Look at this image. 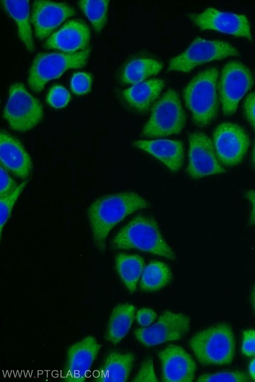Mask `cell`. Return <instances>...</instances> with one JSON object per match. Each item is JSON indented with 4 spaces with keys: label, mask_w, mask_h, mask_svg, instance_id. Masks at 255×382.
I'll return each mask as SVG.
<instances>
[{
    "label": "cell",
    "mask_w": 255,
    "mask_h": 382,
    "mask_svg": "<svg viewBox=\"0 0 255 382\" xmlns=\"http://www.w3.org/2000/svg\"><path fill=\"white\" fill-rule=\"evenodd\" d=\"M190 323L187 315L166 311L156 323L149 327L136 329L134 335L142 344L150 347L182 338L189 331Z\"/></svg>",
    "instance_id": "cell-11"
},
{
    "label": "cell",
    "mask_w": 255,
    "mask_h": 382,
    "mask_svg": "<svg viewBox=\"0 0 255 382\" xmlns=\"http://www.w3.org/2000/svg\"><path fill=\"white\" fill-rule=\"evenodd\" d=\"M134 145L161 161L172 172L178 171L182 167L184 149L181 141L168 139L140 140L135 141Z\"/></svg>",
    "instance_id": "cell-19"
},
{
    "label": "cell",
    "mask_w": 255,
    "mask_h": 382,
    "mask_svg": "<svg viewBox=\"0 0 255 382\" xmlns=\"http://www.w3.org/2000/svg\"><path fill=\"white\" fill-rule=\"evenodd\" d=\"M245 196L252 203V209L249 219L251 225H255V191L250 190L246 192Z\"/></svg>",
    "instance_id": "cell-37"
},
{
    "label": "cell",
    "mask_w": 255,
    "mask_h": 382,
    "mask_svg": "<svg viewBox=\"0 0 255 382\" xmlns=\"http://www.w3.org/2000/svg\"><path fill=\"white\" fill-rule=\"evenodd\" d=\"M189 17L202 30H214L252 39L250 24L244 15L209 7L201 13L190 14Z\"/></svg>",
    "instance_id": "cell-14"
},
{
    "label": "cell",
    "mask_w": 255,
    "mask_h": 382,
    "mask_svg": "<svg viewBox=\"0 0 255 382\" xmlns=\"http://www.w3.org/2000/svg\"><path fill=\"white\" fill-rule=\"evenodd\" d=\"M112 244L115 249L134 248L171 260L176 258L163 238L155 220L140 214L133 218L117 234Z\"/></svg>",
    "instance_id": "cell-2"
},
{
    "label": "cell",
    "mask_w": 255,
    "mask_h": 382,
    "mask_svg": "<svg viewBox=\"0 0 255 382\" xmlns=\"http://www.w3.org/2000/svg\"><path fill=\"white\" fill-rule=\"evenodd\" d=\"M162 365V380L165 382L193 381L196 365L181 347L170 345L158 353Z\"/></svg>",
    "instance_id": "cell-16"
},
{
    "label": "cell",
    "mask_w": 255,
    "mask_h": 382,
    "mask_svg": "<svg viewBox=\"0 0 255 382\" xmlns=\"http://www.w3.org/2000/svg\"><path fill=\"white\" fill-rule=\"evenodd\" d=\"M134 360L131 353L112 352L97 370L95 381L98 382H124L127 381Z\"/></svg>",
    "instance_id": "cell-20"
},
{
    "label": "cell",
    "mask_w": 255,
    "mask_h": 382,
    "mask_svg": "<svg viewBox=\"0 0 255 382\" xmlns=\"http://www.w3.org/2000/svg\"><path fill=\"white\" fill-rule=\"evenodd\" d=\"M109 0H81L78 5L91 22L94 29L100 32L106 20Z\"/></svg>",
    "instance_id": "cell-27"
},
{
    "label": "cell",
    "mask_w": 255,
    "mask_h": 382,
    "mask_svg": "<svg viewBox=\"0 0 255 382\" xmlns=\"http://www.w3.org/2000/svg\"><path fill=\"white\" fill-rule=\"evenodd\" d=\"M75 14L73 8L65 3L34 1L31 21L36 36L40 40L46 38L63 21Z\"/></svg>",
    "instance_id": "cell-15"
},
{
    "label": "cell",
    "mask_w": 255,
    "mask_h": 382,
    "mask_svg": "<svg viewBox=\"0 0 255 382\" xmlns=\"http://www.w3.org/2000/svg\"><path fill=\"white\" fill-rule=\"evenodd\" d=\"M162 68L161 63L152 59H136L128 63L124 68L121 80L128 84L139 83L149 76L157 74Z\"/></svg>",
    "instance_id": "cell-25"
},
{
    "label": "cell",
    "mask_w": 255,
    "mask_h": 382,
    "mask_svg": "<svg viewBox=\"0 0 255 382\" xmlns=\"http://www.w3.org/2000/svg\"><path fill=\"white\" fill-rule=\"evenodd\" d=\"M1 165L16 176L25 179L32 169L30 158L22 144L4 131L0 134Z\"/></svg>",
    "instance_id": "cell-18"
},
{
    "label": "cell",
    "mask_w": 255,
    "mask_h": 382,
    "mask_svg": "<svg viewBox=\"0 0 255 382\" xmlns=\"http://www.w3.org/2000/svg\"><path fill=\"white\" fill-rule=\"evenodd\" d=\"M150 203L132 192L104 196L93 202L88 210L94 243L104 253L107 237L112 229L128 215L150 207Z\"/></svg>",
    "instance_id": "cell-1"
},
{
    "label": "cell",
    "mask_w": 255,
    "mask_h": 382,
    "mask_svg": "<svg viewBox=\"0 0 255 382\" xmlns=\"http://www.w3.org/2000/svg\"><path fill=\"white\" fill-rule=\"evenodd\" d=\"M249 371L252 378L255 381V359H253L250 363Z\"/></svg>",
    "instance_id": "cell-38"
},
{
    "label": "cell",
    "mask_w": 255,
    "mask_h": 382,
    "mask_svg": "<svg viewBox=\"0 0 255 382\" xmlns=\"http://www.w3.org/2000/svg\"><path fill=\"white\" fill-rule=\"evenodd\" d=\"M253 161L254 165L255 166V142L253 147Z\"/></svg>",
    "instance_id": "cell-40"
},
{
    "label": "cell",
    "mask_w": 255,
    "mask_h": 382,
    "mask_svg": "<svg viewBox=\"0 0 255 382\" xmlns=\"http://www.w3.org/2000/svg\"><path fill=\"white\" fill-rule=\"evenodd\" d=\"M189 143L186 172L192 178L199 179L226 172L217 160L211 140L206 134L201 132L191 134Z\"/></svg>",
    "instance_id": "cell-13"
},
{
    "label": "cell",
    "mask_w": 255,
    "mask_h": 382,
    "mask_svg": "<svg viewBox=\"0 0 255 382\" xmlns=\"http://www.w3.org/2000/svg\"><path fill=\"white\" fill-rule=\"evenodd\" d=\"M18 186L15 182L9 176L7 171L2 166L0 167V197H4L13 192Z\"/></svg>",
    "instance_id": "cell-33"
},
{
    "label": "cell",
    "mask_w": 255,
    "mask_h": 382,
    "mask_svg": "<svg viewBox=\"0 0 255 382\" xmlns=\"http://www.w3.org/2000/svg\"><path fill=\"white\" fill-rule=\"evenodd\" d=\"M47 101L52 107L61 108L65 106L71 99L69 92L63 86L55 85L49 91Z\"/></svg>",
    "instance_id": "cell-29"
},
{
    "label": "cell",
    "mask_w": 255,
    "mask_h": 382,
    "mask_svg": "<svg viewBox=\"0 0 255 382\" xmlns=\"http://www.w3.org/2000/svg\"><path fill=\"white\" fill-rule=\"evenodd\" d=\"M251 299H252V302L253 305V308L255 312V285L254 286V288L252 290Z\"/></svg>",
    "instance_id": "cell-39"
},
{
    "label": "cell",
    "mask_w": 255,
    "mask_h": 382,
    "mask_svg": "<svg viewBox=\"0 0 255 382\" xmlns=\"http://www.w3.org/2000/svg\"><path fill=\"white\" fill-rule=\"evenodd\" d=\"M172 279V273L165 263L153 261L144 268L140 283L144 291L157 290L166 285Z\"/></svg>",
    "instance_id": "cell-26"
},
{
    "label": "cell",
    "mask_w": 255,
    "mask_h": 382,
    "mask_svg": "<svg viewBox=\"0 0 255 382\" xmlns=\"http://www.w3.org/2000/svg\"><path fill=\"white\" fill-rule=\"evenodd\" d=\"M135 307L130 304L117 305L113 310L108 322L105 339L116 344L128 333L134 317Z\"/></svg>",
    "instance_id": "cell-22"
},
{
    "label": "cell",
    "mask_w": 255,
    "mask_h": 382,
    "mask_svg": "<svg viewBox=\"0 0 255 382\" xmlns=\"http://www.w3.org/2000/svg\"><path fill=\"white\" fill-rule=\"evenodd\" d=\"M92 77L87 73L78 72L74 74L71 81V89L73 93L78 95H85L91 90Z\"/></svg>",
    "instance_id": "cell-31"
},
{
    "label": "cell",
    "mask_w": 255,
    "mask_h": 382,
    "mask_svg": "<svg viewBox=\"0 0 255 382\" xmlns=\"http://www.w3.org/2000/svg\"><path fill=\"white\" fill-rule=\"evenodd\" d=\"M218 71L215 68L205 70L195 76L183 92L186 106L192 113L194 122L199 126L208 125L217 115L219 102L217 92Z\"/></svg>",
    "instance_id": "cell-3"
},
{
    "label": "cell",
    "mask_w": 255,
    "mask_h": 382,
    "mask_svg": "<svg viewBox=\"0 0 255 382\" xmlns=\"http://www.w3.org/2000/svg\"><path fill=\"white\" fill-rule=\"evenodd\" d=\"M253 85L251 73L242 63L231 61L225 65L219 83L220 98L225 115L235 112L239 101Z\"/></svg>",
    "instance_id": "cell-9"
},
{
    "label": "cell",
    "mask_w": 255,
    "mask_h": 382,
    "mask_svg": "<svg viewBox=\"0 0 255 382\" xmlns=\"http://www.w3.org/2000/svg\"><path fill=\"white\" fill-rule=\"evenodd\" d=\"M242 351L247 356H255V330H247L244 332Z\"/></svg>",
    "instance_id": "cell-34"
},
{
    "label": "cell",
    "mask_w": 255,
    "mask_h": 382,
    "mask_svg": "<svg viewBox=\"0 0 255 382\" xmlns=\"http://www.w3.org/2000/svg\"><path fill=\"white\" fill-rule=\"evenodd\" d=\"M118 274L131 292L135 291L137 282L144 269V260L138 255L119 254L116 257Z\"/></svg>",
    "instance_id": "cell-24"
},
{
    "label": "cell",
    "mask_w": 255,
    "mask_h": 382,
    "mask_svg": "<svg viewBox=\"0 0 255 382\" xmlns=\"http://www.w3.org/2000/svg\"><path fill=\"white\" fill-rule=\"evenodd\" d=\"M133 382H158L151 358L146 359L142 364L141 367Z\"/></svg>",
    "instance_id": "cell-32"
},
{
    "label": "cell",
    "mask_w": 255,
    "mask_h": 382,
    "mask_svg": "<svg viewBox=\"0 0 255 382\" xmlns=\"http://www.w3.org/2000/svg\"><path fill=\"white\" fill-rule=\"evenodd\" d=\"M155 312L149 308H143L139 309L136 314V319L138 323L143 326L151 324L156 318Z\"/></svg>",
    "instance_id": "cell-36"
},
{
    "label": "cell",
    "mask_w": 255,
    "mask_h": 382,
    "mask_svg": "<svg viewBox=\"0 0 255 382\" xmlns=\"http://www.w3.org/2000/svg\"><path fill=\"white\" fill-rule=\"evenodd\" d=\"M3 115L12 129L25 131L40 121L43 112L40 102L27 91L22 84L16 83L9 88Z\"/></svg>",
    "instance_id": "cell-7"
},
{
    "label": "cell",
    "mask_w": 255,
    "mask_h": 382,
    "mask_svg": "<svg viewBox=\"0 0 255 382\" xmlns=\"http://www.w3.org/2000/svg\"><path fill=\"white\" fill-rule=\"evenodd\" d=\"M244 109L246 118L255 130V92L247 96Z\"/></svg>",
    "instance_id": "cell-35"
},
{
    "label": "cell",
    "mask_w": 255,
    "mask_h": 382,
    "mask_svg": "<svg viewBox=\"0 0 255 382\" xmlns=\"http://www.w3.org/2000/svg\"><path fill=\"white\" fill-rule=\"evenodd\" d=\"M1 3L10 16L16 22L18 36L27 49L32 52L34 44L29 22L28 0H1Z\"/></svg>",
    "instance_id": "cell-23"
},
{
    "label": "cell",
    "mask_w": 255,
    "mask_h": 382,
    "mask_svg": "<svg viewBox=\"0 0 255 382\" xmlns=\"http://www.w3.org/2000/svg\"><path fill=\"white\" fill-rule=\"evenodd\" d=\"M90 39V30L82 21H68L46 40L44 47L66 53H75L87 48Z\"/></svg>",
    "instance_id": "cell-17"
},
{
    "label": "cell",
    "mask_w": 255,
    "mask_h": 382,
    "mask_svg": "<svg viewBox=\"0 0 255 382\" xmlns=\"http://www.w3.org/2000/svg\"><path fill=\"white\" fill-rule=\"evenodd\" d=\"M214 145L218 160L226 166L240 163L250 144L249 137L239 126L223 123L215 129Z\"/></svg>",
    "instance_id": "cell-12"
},
{
    "label": "cell",
    "mask_w": 255,
    "mask_h": 382,
    "mask_svg": "<svg viewBox=\"0 0 255 382\" xmlns=\"http://www.w3.org/2000/svg\"><path fill=\"white\" fill-rule=\"evenodd\" d=\"M239 54L237 49L227 42L197 37L184 52L170 60L168 71L189 72L199 65Z\"/></svg>",
    "instance_id": "cell-8"
},
{
    "label": "cell",
    "mask_w": 255,
    "mask_h": 382,
    "mask_svg": "<svg viewBox=\"0 0 255 382\" xmlns=\"http://www.w3.org/2000/svg\"><path fill=\"white\" fill-rule=\"evenodd\" d=\"M189 344L203 365L227 364L234 357V336L231 327L226 324L198 332L190 339Z\"/></svg>",
    "instance_id": "cell-4"
},
{
    "label": "cell",
    "mask_w": 255,
    "mask_h": 382,
    "mask_svg": "<svg viewBox=\"0 0 255 382\" xmlns=\"http://www.w3.org/2000/svg\"><path fill=\"white\" fill-rule=\"evenodd\" d=\"M249 378L241 372H220L213 374H203L197 382H247Z\"/></svg>",
    "instance_id": "cell-30"
},
{
    "label": "cell",
    "mask_w": 255,
    "mask_h": 382,
    "mask_svg": "<svg viewBox=\"0 0 255 382\" xmlns=\"http://www.w3.org/2000/svg\"><path fill=\"white\" fill-rule=\"evenodd\" d=\"M27 181H24L10 194L0 198V236L1 238L3 228L11 216L15 201L26 186Z\"/></svg>",
    "instance_id": "cell-28"
},
{
    "label": "cell",
    "mask_w": 255,
    "mask_h": 382,
    "mask_svg": "<svg viewBox=\"0 0 255 382\" xmlns=\"http://www.w3.org/2000/svg\"><path fill=\"white\" fill-rule=\"evenodd\" d=\"M102 347L96 338L87 335L67 349L63 379L68 382H84Z\"/></svg>",
    "instance_id": "cell-10"
},
{
    "label": "cell",
    "mask_w": 255,
    "mask_h": 382,
    "mask_svg": "<svg viewBox=\"0 0 255 382\" xmlns=\"http://www.w3.org/2000/svg\"><path fill=\"white\" fill-rule=\"evenodd\" d=\"M164 87L162 80L151 79L133 85L123 92L128 103L140 111L146 110Z\"/></svg>",
    "instance_id": "cell-21"
},
{
    "label": "cell",
    "mask_w": 255,
    "mask_h": 382,
    "mask_svg": "<svg viewBox=\"0 0 255 382\" xmlns=\"http://www.w3.org/2000/svg\"><path fill=\"white\" fill-rule=\"evenodd\" d=\"M185 121L179 95L174 90L169 89L153 106L142 134L155 138L177 134L182 130Z\"/></svg>",
    "instance_id": "cell-6"
},
{
    "label": "cell",
    "mask_w": 255,
    "mask_h": 382,
    "mask_svg": "<svg viewBox=\"0 0 255 382\" xmlns=\"http://www.w3.org/2000/svg\"><path fill=\"white\" fill-rule=\"evenodd\" d=\"M90 49L75 53L62 52L38 54L29 70L28 84L35 92H41L48 81L60 77L66 70L84 66Z\"/></svg>",
    "instance_id": "cell-5"
}]
</instances>
